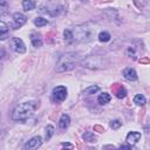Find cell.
Listing matches in <instances>:
<instances>
[{
	"label": "cell",
	"instance_id": "8fae6325",
	"mask_svg": "<svg viewBox=\"0 0 150 150\" xmlns=\"http://www.w3.org/2000/svg\"><path fill=\"white\" fill-rule=\"evenodd\" d=\"M70 124V117L68 114H62L59 120V128L61 130H66Z\"/></svg>",
	"mask_w": 150,
	"mask_h": 150
},
{
	"label": "cell",
	"instance_id": "44dd1931",
	"mask_svg": "<svg viewBox=\"0 0 150 150\" xmlns=\"http://www.w3.org/2000/svg\"><path fill=\"white\" fill-rule=\"evenodd\" d=\"M46 141H49L52 137H53V135H54V131H55V129H54V127L53 125H50V124H48L47 127H46Z\"/></svg>",
	"mask_w": 150,
	"mask_h": 150
},
{
	"label": "cell",
	"instance_id": "9a60e30c",
	"mask_svg": "<svg viewBox=\"0 0 150 150\" xmlns=\"http://www.w3.org/2000/svg\"><path fill=\"white\" fill-rule=\"evenodd\" d=\"M30 41H32V45H33L35 48H39V47L42 46V40H41V38H40L39 35H36V34H32V35H30Z\"/></svg>",
	"mask_w": 150,
	"mask_h": 150
},
{
	"label": "cell",
	"instance_id": "7402d4cb",
	"mask_svg": "<svg viewBox=\"0 0 150 150\" xmlns=\"http://www.w3.org/2000/svg\"><path fill=\"white\" fill-rule=\"evenodd\" d=\"M63 38H64V40L68 41V42L73 41V40H74V39H73V32H71L70 29H64V32H63Z\"/></svg>",
	"mask_w": 150,
	"mask_h": 150
},
{
	"label": "cell",
	"instance_id": "ac0fdd59",
	"mask_svg": "<svg viewBox=\"0 0 150 150\" xmlns=\"http://www.w3.org/2000/svg\"><path fill=\"white\" fill-rule=\"evenodd\" d=\"M98 90H100V87L96 86V84H94V86H89V87H87V88L83 90V94H84V95H93V94L97 93Z\"/></svg>",
	"mask_w": 150,
	"mask_h": 150
},
{
	"label": "cell",
	"instance_id": "d4e9b609",
	"mask_svg": "<svg viewBox=\"0 0 150 150\" xmlns=\"http://www.w3.org/2000/svg\"><path fill=\"white\" fill-rule=\"evenodd\" d=\"M121 125H122V122H121L120 120H114V121L110 122V127H111L112 129H118Z\"/></svg>",
	"mask_w": 150,
	"mask_h": 150
},
{
	"label": "cell",
	"instance_id": "7c38bea8",
	"mask_svg": "<svg viewBox=\"0 0 150 150\" xmlns=\"http://www.w3.org/2000/svg\"><path fill=\"white\" fill-rule=\"evenodd\" d=\"M8 32H9V27L8 25L0 20V40H5L6 38H8Z\"/></svg>",
	"mask_w": 150,
	"mask_h": 150
},
{
	"label": "cell",
	"instance_id": "277c9868",
	"mask_svg": "<svg viewBox=\"0 0 150 150\" xmlns=\"http://www.w3.org/2000/svg\"><path fill=\"white\" fill-rule=\"evenodd\" d=\"M75 63H76V57H74V55H70V54H67V55H63L59 62L56 63V67H55V70L57 73H66V71H69L71 70L74 67H75Z\"/></svg>",
	"mask_w": 150,
	"mask_h": 150
},
{
	"label": "cell",
	"instance_id": "2e32d148",
	"mask_svg": "<svg viewBox=\"0 0 150 150\" xmlns=\"http://www.w3.org/2000/svg\"><path fill=\"white\" fill-rule=\"evenodd\" d=\"M22 7L25 11H33L35 8V2L33 0H22Z\"/></svg>",
	"mask_w": 150,
	"mask_h": 150
},
{
	"label": "cell",
	"instance_id": "30bf717a",
	"mask_svg": "<svg viewBox=\"0 0 150 150\" xmlns=\"http://www.w3.org/2000/svg\"><path fill=\"white\" fill-rule=\"evenodd\" d=\"M125 139H127V142H128L130 145L136 144V143L141 139V132H138V131H130V132L127 135Z\"/></svg>",
	"mask_w": 150,
	"mask_h": 150
},
{
	"label": "cell",
	"instance_id": "9c48e42d",
	"mask_svg": "<svg viewBox=\"0 0 150 150\" xmlns=\"http://www.w3.org/2000/svg\"><path fill=\"white\" fill-rule=\"evenodd\" d=\"M123 76L128 81H136L137 80V73L131 67H127V68L123 69Z\"/></svg>",
	"mask_w": 150,
	"mask_h": 150
},
{
	"label": "cell",
	"instance_id": "5b68a950",
	"mask_svg": "<svg viewBox=\"0 0 150 150\" xmlns=\"http://www.w3.org/2000/svg\"><path fill=\"white\" fill-rule=\"evenodd\" d=\"M67 94H68V90H67V88L64 86H57V87H55L53 89V93H52L53 100L55 102H57V103L63 102L67 98Z\"/></svg>",
	"mask_w": 150,
	"mask_h": 150
},
{
	"label": "cell",
	"instance_id": "ba28073f",
	"mask_svg": "<svg viewBox=\"0 0 150 150\" xmlns=\"http://www.w3.org/2000/svg\"><path fill=\"white\" fill-rule=\"evenodd\" d=\"M12 19H13V23H14L13 27H14V28H19V27L23 26V25L26 23V21H27L26 15L22 14V13H20V12L14 13L13 16H12Z\"/></svg>",
	"mask_w": 150,
	"mask_h": 150
},
{
	"label": "cell",
	"instance_id": "484cf974",
	"mask_svg": "<svg viewBox=\"0 0 150 150\" xmlns=\"http://www.w3.org/2000/svg\"><path fill=\"white\" fill-rule=\"evenodd\" d=\"M121 149H131V145H121Z\"/></svg>",
	"mask_w": 150,
	"mask_h": 150
},
{
	"label": "cell",
	"instance_id": "cb8c5ba5",
	"mask_svg": "<svg viewBox=\"0 0 150 150\" xmlns=\"http://www.w3.org/2000/svg\"><path fill=\"white\" fill-rule=\"evenodd\" d=\"M125 96H127V91H125V89L121 88V89H118V90L116 91V97H117V98H124Z\"/></svg>",
	"mask_w": 150,
	"mask_h": 150
},
{
	"label": "cell",
	"instance_id": "6da1fadb",
	"mask_svg": "<svg viewBox=\"0 0 150 150\" xmlns=\"http://www.w3.org/2000/svg\"><path fill=\"white\" fill-rule=\"evenodd\" d=\"M96 26L94 23H82L76 26L73 32V39L77 42H90L96 36Z\"/></svg>",
	"mask_w": 150,
	"mask_h": 150
},
{
	"label": "cell",
	"instance_id": "ffe728a7",
	"mask_svg": "<svg viewBox=\"0 0 150 150\" xmlns=\"http://www.w3.org/2000/svg\"><path fill=\"white\" fill-rule=\"evenodd\" d=\"M47 23H48V20L45 19V18H42V16H38V18L34 19V25H35L36 27H43V26H46Z\"/></svg>",
	"mask_w": 150,
	"mask_h": 150
},
{
	"label": "cell",
	"instance_id": "e0dca14e",
	"mask_svg": "<svg viewBox=\"0 0 150 150\" xmlns=\"http://www.w3.org/2000/svg\"><path fill=\"white\" fill-rule=\"evenodd\" d=\"M145 97H144V95H142V94H137V95H135L134 96V103L136 104V105H144L145 104Z\"/></svg>",
	"mask_w": 150,
	"mask_h": 150
},
{
	"label": "cell",
	"instance_id": "52a82bcc",
	"mask_svg": "<svg viewBox=\"0 0 150 150\" xmlns=\"http://www.w3.org/2000/svg\"><path fill=\"white\" fill-rule=\"evenodd\" d=\"M42 144V138L41 136H34L32 137L29 141H27V143L25 144V149L26 150H35L38 148H40Z\"/></svg>",
	"mask_w": 150,
	"mask_h": 150
},
{
	"label": "cell",
	"instance_id": "83f0119b",
	"mask_svg": "<svg viewBox=\"0 0 150 150\" xmlns=\"http://www.w3.org/2000/svg\"><path fill=\"white\" fill-rule=\"evenodd\" d=\"M82 1H87V0H82Z\"/></svg>",
	"mask_w": 150,
	"mask_h": 150
},
{
	"label": "cell",
	"instance_id": "603a6c76",
	"mask_svg": "<svg viewBox=\"0 0 150 150\" xmlns=\"http://www.w3.org/2000/svg\"><path fill=\"white\" fill-rule=\"evenodd\" d=\"M127 55H128L129 57L136 59V49H135V47H132V46L128 47V48H127Z\"/></svg>",
	"mask_w": 150,
	"mask_h": 150
},
{
	"label": "cell",
	"instance_id": "4316f807",
	"mask_svg": "<svg viewBox=\"0 0 150 150\" xmlns=\"http://www.w3.org/2000/svg\"><path fill=\"white\" fill-rule=\"evenodd\" d=\"M62 146H68V148H73V145H71V144H69V143H62Z\"/></svg>",
	"mask_w": 150,
	"mask_h": 150
},
{
	"label": "cell",
	"instance_id": "4fadbf2b",
	"mask_svg": "<svg viewBox=\"0 0 150 150\" xmlns=\"http://www.w3.org/2000/svg\"><path fill=\"white\" fill-rule=\"evenodd\" d=\"M110 95L108 94V93H102V94H100L98 95V97H97V102L100 103V104H107V103H109L110 102Z\"/></svg>",
	"mask_w": 150,
	"mask_h": 150
},
{
	"label": "cell",
	"instance_id": "8992f818",
	"mask_svg": "<svg viewBox=\"0 0 150 150\" xmlns=\"http://www.w3.org/2000/svg\"><path fill=\"white\" fill-rule=\"evenodd\" d=\"M9 46L15 52V53H19V54H22L26 52V45L25 42L19 39V38H12L11 39V42H9Z\"/></svg>",
	"mask_w": 150,
	"mask_h": 150
},
{
	"label": "cell",
	"instance_id": "3957f363",
	"mask_svg": "<svg viewBox=\"0 0 150 150\" xmlns=\"http://www.w3.org/2000/svg\"><path fill=\"white\" fill-rule=\"evenodd\" d=\"M82 67L88 68V69H102L108 64V60L98 54H93V55H88L86 56L82 61H81Z\"/></svg>",
	"mask_w": 150,
	"mask_h": 150
},
{
	"label": "cell",
	"instance_id": "5bb4252c",
	"mask_svg": "<svg viewBox=\"0 0 150 150\" xmlns=\"http://www.w3.org/2000/svg\"><path fill=\"white\" fill-rule=\"evenodd\" d=\"M82 138H83V141L89 142V143H95V142H96V136H95L91 131H86V132L82 135Z\"/></svg>",
	"mask_w": 150,
	"mask_h": 150
},
{
	"label": "cell",
	"instance_id": "d6986e66",
	"mask_svg": "<svg viewBox=\"0 0 150 150\" xmlns=\"http://www.w3.org/2000/svg\"><path fill=\"white\" fill-rule=\"evenodd\" d=\"M97 38H98V41L100 42H108L111 39V35L108 32H101V33H98Z\"/></svg>",
	"mask_w": 150,
	"mask_h": 150
},
{
	"label": "cell",
	"instance_id": "7a4b0ae2",
	"mask_svg": "<svg viewBox=\"0 0 150 150\" xmlns=\"http://www.w3.org/2000/svg\"><path fill=\"white\" fill-rule=\"evenodd\" d=\"M36 107H38V103L35 101H27V102H22L18 104L12 112V120L15 122L27 121L34 114Z\"/></svg>",
	"mask_w": 150,
	"mask_h": 150
}]
</instances>
